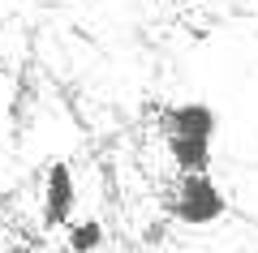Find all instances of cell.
<instances>
[{"label": "cell", "mask_w": 258, "mask_h": 253, "mask_svg": "<svg viewBox=\"0 0 258 253\" xmlns=\"http://www.w3.org/2000/svg\"><path fill=\"white\" fill-rule=\"evenodd\" d=\"M168 215L185 227H211L228 215V198H224V189L207 172H189L168 193Z\"/></svg>", "instance_id": "6da1fadb"}, {"label": "cell", "mask_w": 258, "mask_h": 253, "mask_svg": "<svg viewBox=\"0 0 258 253\" xmlns=\"http://www.w3.org/2000/svg\"><path fill=\"white\" fill-rule=\"evenodd\" d=\"M74 206H78V185H74V172L64 159H52L43 176V227L56 232V227H69L74 223Z\"/></svg>", "instance_id": "7a4b0ae2"}, {"label": "cell", "mask_w": 258, "mask_h": 253, "mask_svg": "<svg viewBox=\"0 0 258 253\" xmlns=\"http://www.w3.org/2000/svg\"><path fill=\"white\" fill-rule=\"evenodd\" d=\"M159 129L164 137H203V142H215V129H220V116L207 103H168L159 112Z\"/></svg>", "instance_id": "3957f363"}, {"label": "cell", "mask_w": 258, "mask_h": 253, "mask_svg": "<svg viewBox=\"0 0 258 253\" xmlns=\"http://www.w3.org/2000/svg\"><path fill=\"white\" fill-rule=\"evenodd\" d=\"M168 154L185 176L211 167V142H203V137H168Z\"/></svg>", "instance_id": "277c9868"}, {"label": "cell", "mask_w": 258, "mask_h": 253, "mask_svg": "<svg viewBox=\"0 0 258 253\" xmlns=\"http://www.w3.org/2000/svg\"><path fill=\"white\" fill-rule=\"evenodd\" d=\"M64 244L69 253H99L103 249V223L99 219H78L64 227Z\"/></svg>", "instance_id": "5b68a950"}, {"label": "cell", "mask_w": 258, "mask_h": 253, "mask_svg": "<svg viewBox=\"0 0 258 253\" xmlns=\"http://www.w3.org/2000/svg\"><path fill=\"white\" fill-rule=\"evenodd\" d=\"M0 206H5V193H0Z\"/></svg>", "instance_id": "8992f818"}, {"label": "cell", "mask_w": 258, "mask_h": 253, "mask_svg": "<svg viewBox=\"0 0 258 253\" xmlns=\"http://www.w3.org/2000/svg\"><path fill=\"white\" fill-rule=\"evenodd\" d=\"M0 73H5V64H0Z\"/></svg>", "instance_id": "52a82bcc"}]
</instances>
